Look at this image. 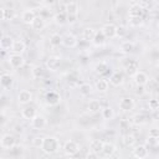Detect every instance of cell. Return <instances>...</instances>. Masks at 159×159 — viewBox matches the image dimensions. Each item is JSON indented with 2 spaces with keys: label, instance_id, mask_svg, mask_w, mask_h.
I'll return each mask as SVG.
<instances>
[{
  "label": "cell",
  "instance_id": "f35d334b",
  "mask_svg": "<svg viewBox=\"0 0 159 159\" xmlns=\"http://www.w3.org/2000/svg\"><path fill=\"white\" fill-rule=\"evenodd\" d=\"M129 24L132 26H140L143 24L142 16H129Z\"/></svg>",
  "mask_w": 159,
  "mask_h": 159
},
{
  "label": "cell",
  "instance_id": "277c9868",
  "mask_svg": "<svg viewBox=\"0 0 159 159\" xmlns=\"http://www.w3.org/2000/svg\"><path fill=\"white\" fill-rule=\"evenodd\" d=\"M101 30H102L103 35L106 36V39H113V37H116V36L118 35V30H119V29H118L114 24L107 22V24L103 25V27H102Z\"/></svg>",
  "mask_w": 159,
  "mask_h": 159
},
{
  "label": "cell",
  "instance_id": "ac0fdd59",
  "mask_svg": "<svg viewBox=\"0 0 159 159\" xmlns=\"http://www.w3.org/2000/svg\"><path fill=\"white\" fill-rule=\"evenodd\" d=\"M14 41H15V40H12L11 36H9V35H2V37L0 39V47H1L2 50H11V47H12V45H14Z\"/></svg>",
  "mask_w": 159,
  "mask_h": 159
},
{
  "label": "cell",
  "instance_id": "74e56055",
  "mask_svg": "<svg viewBox=\"0 0 159 159\" xmlns=\"http://www.w3.org/2000/svg\"><path fill=\"white\" fill-rule=\"evenodd\" d=\"M123 143H124V145H127V147H132V145H134V143H135V137H134L133 134H125V135L123 137Z\"/></svg>",
  "mask_w": 159,
  "mask_h": 159
},
{
  "label": "cell",
  "instance_id": "8fae6325",
  "mask_svg": "<svg viewBox=\"0 0 159 159\" xmlns=\"http://www.w3.org/2000/svg\"><path fill=\"white\" fill-rule=\"evenodd\" d=\"M45 102L48 106H57L61 102V96L55 91H48L45 96Z\"/></svg>",
  "mask_w": 159,
  "mask_h": 159
},
{
  "label": "cell",
  "instance_id": "7dc6e473",
  "mask_svg": "<svg viewBox=\"0 0 159 159\" xmlns=\"http://www.w3.org/2000/svg\"><path fill=\"white\" fill-rule=\"evenodd\" d=\"M157 65H158V67H159V60H158V63H157Z\"/></svg>",
  "mask_w": 159,
  "mask_h": 159
},
{
  "label": "cell",
  "instance_id": "c3c4849f",
  "mask_svg": "<svg viewBox=\"0 0 159 159\" xmlns=\"http://www.w3.org/2000/svg\"><path fill=\"white\" fill-rule=\"evenodd\" d=\"M106 159H109V158H106Z\"/></svg>",
  "mask_w": 159,
  "mask_h": 159
},
{
  "label": "cell",
  "instance_id": "4fadbf2b",
  "mask_svg": "<svg viewBox=\"0 0 159 159\" xmlns=\"http://www.w3.org/2000/svg\"><path fill=\"white\" fill-rule=\"evenodd\" d=\"M133 81L137 86H145L148 82H149V77L145 72L143 71H138L134 76H133Z\"/></svg>",
  "mask_w": 159,
  "mask_h": 159
},
{
  "label": "cell",
  "instance_id": "f1b7e54d",
  "mask_svg": "<svg viewBox=\"0 0 159 159\" xmlns=\"http://www.w3.org/2000/svg\"><path fill=\"white\" fill-rule=\"evenodd\" d=\"M96 30L94 29H92V27H86L84 30H83V32H82V37H83V40H86V41H92L93 42V40H94V36H96Z\"/></svg>",
  "mask_w": 159,
  "mask_h": 159
},
{
  "label": "cell",
  "instance_id": "484cf974",
  "mask_svg": "<svg viewBox=\"0 0 159 159\" xmlns=\"http://www.w3.org/2000/svg\"><path fill=\"white\" fill-rule=\"evenodd\" d=\"M14 82V78L9 73H2L1 77H0V83H1V87L2 88H9Z\"/></svg>",
  "mask_w": 159,
  "mask_h": 159
},
{
  "label": "cell",
  "instance_id": "3957f363",
  "mask_svg": "<svg viewBox=\"0 0 159 159\" xmlns=\"http://www.w3.org/2000/svg\"><path fill=\"white\" fill-rule=\"evenodd\" d=\"M62 149H63V153L67 157H75L80 152V145L75 140H66Z\"/></svg>",
  "mask_w": 159,
  "mask_h": 159
},
{
  "label": "cell",
  "instance_id": "30bf717a",
  "mask_svg": "<svg viewBox=\"0 0 159 159\" xmlns=\"http://www.w3.org/2000/svg\"><path fill=\"white\" fill-rule=\"evenodd\" d=\"M32 101V93L29 89H22L17 94V102L21 106H26Z\"/></svg>",
  "mask_w": 159,
  "mask_h": 159
},
{
  "label": "cell",
  "instance_id": "6da1fadb",
  "mask_svg": "<svg viewBox=\"0 0 159 159\" xmlns=\"http://www.w3.org/2000/svg\"><path fill=\"white\" fill-rule=\"evenodd\" d=\"M60 149V142L57 138L55 137H46L43 138V143H42V147H41V150L45 153V154H55L57 153Z\"/></svg>",
  "mask_w": 159,
  "mask_h": 159
},
{
  "label": "cell",
  "instance_id": "d590c367",
  "mask_svg": "<svg viewBox=\"0 0 159 159\" xmlns=\"http://www.w3.org/2000/svg\"><path fill=\"white\" fill-rule=\"evenodd\" d=\"M101 113H102L103 119H112L113 116H114V112H113V109H112L111 107H106V108H103V109L101 111Z\"/></svg>",
  "mask_w": 159,
  "mask_h": 159
},
{
  "label": "cell",
  "instance_id": "e575fe53",
  "mask_svg": "<svg viewBox=\"0 0 159 159\" xmlns=\"http://www.w3.org/2000/svg\"><path fill=\"white\" fill-rule=\"evenodd\" d=\"M104 41H106V36L103 35L102 30L97 31V32H96V36H94V40H93V42H94L96 45H103V43H104Z\"/></svg>",
  "mask_w": 159,
  "mask_h": 159
},
{
  "label": "cell",
  "instance_id": "f6af8a7d",
  "mask_svg": "<svg viewBox=\"0 0 159 159\" xmlns=\"http://www.w3.org/2000/svg\"><path fill=\"white\" fill-rule=\"evenodd\" d=\"M149 135H153V137H159V129L153 128V129L149 132Z\"/></svg>",
  "mask_w": 159,
  "mask_h": 159
},
{
  "label": "cell",
  "instance_id": "7bdbcfd3",
  "mask_svg": "<svg viewBox=\"0 0 159 159\" xmlns=\"http://www.w3.org/2000/svg\"><path fill=\"white\" fill-rule=\"evenodd\" d=\"M119 128H120V129H129V120L122 119V120L119 122Z\"/></svg>",
  "mask_w": 159,
  "mask_h": 159
},
{
  "label": "cell",
  "instance_id": "83f0119b",
  "mask_svg": "<svg viewBox=\"0 0 159 159\" xmlns=\"http://www.w3.org/2000/svg\"><path fill=\"white\" fill-rule=\"evenodd\" d=\"M1 10V20H6V21H9V20H14V17H15V10H12V9H6V7H1L0 9Z\"/></svg>",
  "mask_w": 159,
  "mask_h": 159
},
{
  "label": "cell",
  "instance_id": "4dcf8cb0",
  "mask_svg": "<svg viewBox=\"0 0 159 159\" xmlns=\"http://www.w3.org/2000/svg\"><path fill=\"white\" fill-rule=\"evenodd\" d=\"M62 40H63V36H61L60 34H52L50 36V45L53 47H57L62 45Z\"/></svg>",
  "mask_w": 159,
  "mask_h": 159
},
{
  "label": "cell",
  "instance_id": "ffe728a7",
  "mask_svg": "<svg viewBox=\"0 0 159 159\" xmlns=\"http://www.w3.org/2000/svg\"><path fill=\"white\" fill-rule=\"evenodd\" d=\"M106 158H111L114 153H116V145L113 143H103V148H102V152H101Z\"/></svg>",
  "mask_w": 159,
  "mask_h": 159
},
{
  "label": "cell",
  "instance_id": "1f68e13d",
  "mask_svg": "<svg viewBox=\"0 0 159 159\" xmlns=\"http://www.w3.org/2000/svg\"><path fill=\"white\" fill-rule=\"evenodd\" d=\"M43 75H45V70H43L41 66L37 65V66H34V67H32V70H31V76H32L34 78H36V80L42 78Z\"/></svg>",
  "mask_w": 159,
  "mask_h": 159
},
{
  "label": "cell",
  "instance_id": "9c48e42d",
  "mask_svg": "<svg viewBox=\"0 0 159 159\" xmlns=\"http://www.w3.org/2000/svg\"><path fill=\"white\" fill-rule=\"evenodd\" d=\"M132 154L134 158L137 159H145L148 157V148L147 145L144 144H139V145H135L132 150Z\"/></svg>",
  "mask_w": 159,
  "mask_h": 159
},
{
  "label": "cell",
  "instance_id": "7a4b0ae2",
  "mask_svg": "<svg viewBox=\"0 0 159 159\" xmlns=\"http://www.w3.org/2000/svg\"><path fill=\"white\" fill-rule=\"evenodd\" d=\"M65 11L68 15V21L73 22L77 19V15H78V11H80V6H78V4L76 1H70V2H67L65 5Z\"/></svg>",
  "mask_w": 159,
  "mask_h": 159
},
{
  "label": "cell",
  "instance_id": "b9f144b4",
  "mask_svg": "<svg viewBox=\"0 0 159 159\" xmlns=\"http://www.w3.org/2000/svg\"><path fill=\"white\" fill-rule=\"evenodd\" d=\"M149 108L152 111H155V109H159V101L158 99H150L149 103H148Z\"/></svg>",
  "mask_w": 159,
  "mask_h": 159
},
{
  "label": "cell",
  "instance_id": "836d02e7",
  "mask_svg": "<svg viewBox=\"0 0 159 159\" xmlns=\"http://www.w3.org/2000/svg\"><path fill=\"white\" fill-rule=\"evenodd\" d=\"M78 89H80V93H81L82 96H88V94L92 92V86H91L89 83H82Z\"/></svg>",
  "mask_w": 159,
  "mask_h": 159
},
{
  "label": "cell",
  "instance_id": "7402d4cb",
  "mask_svg": "<svg viewBox=\"0 0 159 159\" xmlns=\"http://www.w3.org/2000/svg\"><path fill=\"white\" fill-rule=\"evenodd\" d=\"M94 87H96V89H97L98 92L104 93V92H107V91H108L109 83H108V81H107L106 78H99V80H97V81H96Z\"/></svg>",
  "mask_w": 159,
  "mask_h": 159
},
{
  "label": "cell",
  "instance_id": "4316f807",
  "mask_svg": "<svg viewBox=\"0 0 159 159\" xmlns=\"http://www.w3.org/2000/svg\"><path fill=\"white\" fill-rule=\"evenodd\" d=\"M102 148H103V142L101 139H92L89 142V150L91 152L99 153V152H102Z\"/></svg>",
  "mask_w": 159,
  "mask_h": 159
},
{
  "label": "cell",
  "instance_id": "5bb4252c",
  "mask_svg": "<svg viewBox=\"0 0 159 159\" xmlns=\"http://www.w3.org/2000/svg\"><path fill=\"white\" fill-rule=\"evenodd\" d=\"M78 43V40L77 37L73 35V34H66L63 35V40H62V45L66 46V47H70V48H73L76 47Z\"/></svg>",
  "mask_w": 159,
  "mask_h": 159
},
{
  "label": "cell",
  "instance_id": "5b68a950",
  "mask_svg": "<svg viewBox=\"0 0 159 159\" xmlns=\"http://www.w3.org/2000/svg\"><path fill=\"white\" fill-rule=\"evenodd\" d=\"M30 123H31V127H32L34 129L41 130V129H43V128L47 125V119H46L42 114H36V116L30 120Z\"/></svg>",
  "mask_w": 159,
  "mask_h": 159
},
{
  "label": "cell",
  "instance_id": "e0dca14e",
  "mask_svg": "<svg viewBox=\"0 0 159 159\" xmlns=\"http://www.w3.org/2000/svg\"><path fill=\"white\" fill-rule=\"evenodd\" d=\"M53 21L57 24V25H65V24H67L68 22V15L66 14V11L65 10H62V11H58V12H56L55 15H53Z\"/></svg>",
  "mask_w": 159,
  "mask_h": 159
},
{
  "label": "cell",
  "instance_id": "bcb514c9",
  "mask_svg": "<svg viewBox=\"0 0 159 159\" xmlns=\"http://www.w3.org/2000/svg\"><path fill=\"white\" fill-rule=\"evenodd\" d=\"M152 117H153V119H155V120H159V109H155V111H153V112H152Z\"/></svg>",
  "mask_w": 159,
  "mask_h": 159
},
{
  "label": "cell",
  "instance_id": "d6a6232c",
  "mask_svg": "<svg viewBox=\"0 0 159 159\" xmlns=\"http://www.w3.org/2000/svg\"><path fill=\"white\" fill-rule=\"evenodd\" d=\"M134 50V43L132 41H124L120 43V51L124 53H129Z\"/></svg>",
  "mask_w": 159,
  "mask_h": 159
},
{
  "label": "cell",
  "instance_id": "ab89813d",
  "mask_svg": "<svg viewBox=\"0 0 159 159\" xmlns=\"http://www.w3.org/2000/svg\"><path fill=\"white\" fill-rule=\"evenodd\" d=\"M147 144L149 147H157L159 144V137H153V135H149L147 138Z\"/></svg>",
  "mask_w": 159,
  "mask_h": 159
},
{
  "label": "cell",
  "instance_id": "2e32d148",
  "mask_svg": "<svg viewBox=\"0 0 159 159\" xmlns=\"http://www.w3.org/2000/svg\"><path fill=\"white\" fill-rule=\"evenodd\" d=\"M124 70H125V72L129 75V76H134L139 70H138V62L135 61V60H129L127 63H125V66H124Z\"/></svg>",
  "mask_w": 159,
  "mask_h": 159
},
{
  "label": "cell",
  "instance_id": "ba28073f",
  "mask_svg": "<svg viewBox=\"0 0 159 159\" xmlns=\"http://www.w3.org/2000/svg\"><path fill=\"white\" fill-rule=\"evenodd\" d=\"M134 99L132 98V97H123V98H120L119 99V103H118V106H119V109H122L123 112H129V111H132L133 108H134Z\"/></svg>",
  "mask_w": 159,
  "mask_h": 159
},
{
  "label": "cell",
  "instance_id": "8d00e7d4",
  "mask_svg": "<svg viewBox=\"0 0 159 159\" xmlns=\"http://www.w3.org/2000/svg\"><path fill=\"white\" fill-rule=\"evenodd\" d=\"M108 70H109V67H108V65H107L106 62H99V63H97V66H96V72L99 73V75H104Z\"/></svg>",
  "mask_w": 159,
  "mask_h": 159
},
{
  "label": "cell",
  "instance_id": "603a6c76",
  "mask_svg": "<svg viewBox=\"0 0 159 159\" xmlns=\"http://www.w3.org/2000/svg\"><path fill=\"white\" fill-rule=\"evenodd\" d=\"M45 26H46V22H45V19H43L42 16H36V19H35V20L32 21V24H31V27H32L34 30H36V31L43 30Z\"/></svg>",
  "mask_w": 159,
  "mask_h": 159
},
{
  "label": "cell",
  "instance_id": "d4e9b609",
  "mask_svg": "<svg viewBox=\"0 0 159 159\" xmlns=\"http://www.w3.org/2000/svg\"><path fill=\"white\" fill-rule=\"evenodd\" d=\"M143 7L139 2H133L129 7V16H142Z\"/></svg>",
  "mask_w": 159,
  "mask_h": 159
},
{
  "label": "cell",
  "instance_id": "cb8c5ba5",
  "mask_svg": "<svg viewBox=\"0 0 159 159\" xmlns=\"http://www.w3.org/2000/svg\"><path fill=\"white\" fill-rule=\"evenodd\" d=\"M87 108H88V111H89L91 113H98L99 111H102V109H103V108H102L101 102H99V101H97V99H91V101L88 102Z\"/></svg>",
  "mask_w": 159,
  "mask_h": 159
},
{
  "label": "cell",
  "instance_id": "ee69618b",
  "mask_svg": "<svg viewBox=\"0 0 159 159\" xmlns=\"http://www.w3.org/2000/svg\"><path fill=\"white\" fill-rule=\"evenodd\" d=\"M86 159H99V157H98V153H94V152H88L87 154H86Z\"/></svg>",
  "mask_w": 159,
  "mask_h": 159
},
{
  "label": "cell",
  "instance_id": "d6986e66",
  "mask_svg": "<svg viewBox=\"0 0 159 159\" xmlns=\"http://www.w3.org/2000/svg\"><path fill=\"white\" fill-rule=\"evenodd\" d=\"M25 50H26V43H25L22 40H15V41H14V45H12V47H11L12 53L21 55Z\"/></svg>",
  "mask_w": 159,
  "mask_h": 159
},
{
  "label": "cell",
  "instance_id": "8992f818",
  "mask_svg": "<svg viewBox=\"0 0 159 159\" xmlns=\"http://www.w3.org/2000/svg\"><path fill=\"white\" fill-rule=\"evenodd\" d=\"M7 61H9V65H10L12 68H21V67L25 65V58L22 57V55L12 53V55L9 56Z\"/></svg>",
  "mask_w": 159,
  "mask_h": 159
},
{
  "label": "cell",
  "instance_id": "60d3db41",
  "mask_svg": "<svg viewBox=\"0 0 159 159\" xmlns=\"http://www.w3.org/2000/svg\"><path fill=\"white\" fill-rule=\"evenodd\" d=\"M42 143H43V138H41V137H34V139H32V145H34V147L41 149Z\"/></svg>",
  "mask_w": 159,
  "mask_h": 159
},
{
  "label": "cell",
  "instance_id": "f546056e",
  "mask_svg": "<svg viewBox=\"0 0 159 159\" xmlns=\"http://www.w3.org/2000/svg\"><path fill=\"white\" fill-rule=\"evenodd\" d=\"M122 82H123V76H122L119 72H114V73H112V76L109 77V83H111L112 86H114V87L120 86Z\"/></svg>",
  "mask_w": 159,
  "mask_h": 159
},
{
  "label": "cell",
  "instance_id": "44dd1931",
  "mask_svg": "<svg viewBox=\"0 0 159 159\" xmlns=\"http://www.w3.org/2000/svg\"><path fill=\"white\" fill-rule=\"evenodd\" d=\"M36 114H37V112H36L35 107H31V106H26V107L21 111V116H22V118L29 119V120H31Z\"/></svg>",
  "mask_w": 159,
  "mask_h": 159
},
{
  "label": "cell",
  "instance_id": "7c38bea8",
  "mask_svg": "<svg viewBox=\"0 0 159 159\" xmlns=\"http://www.w3.org/2000/svg\"><path fill=\"white\" fill-rule=\"evenodd\" d=\"M61 66V58L58 56H50L47 60H46V67L47 70L50 71H57Z\"/></svg>",
  "mask_w": 159,
  "mask_h": 159
},
{
  "label": "cell",
  "instance_id": "52a82bcc",
  "mask_svg": "<svg viewBox=\"0 0 159 159\" xmlns=\"http://www.w3.org/2000/svg\"><path fill=\"white\" fill-rule=\"evenodd\" d=\"M15 137L12 135V134H10V133H6V134H4L2 137H1V139H0V145H1V148L2 149H11V148H14V145H15Z\"/></svg>",
  "mask_w": 159,
  "mask_h": 159
},
{
  "label": "cell",
  "instance_id": "9a60e30c",
  "mask_svg": "<svg viewBox=\"0 0 159 159\" xmlns=\"http://www.w3.org/2000/svg\"><path fill=\"white\" fill-rule=\"evenodd\" d=\"M36 19V14L32 9H25L22 12H21V21L25 22V24H32V21Z\"/></svg>",
  "mask_w": 159,
  "mask_h": 159
}]
</instances>
